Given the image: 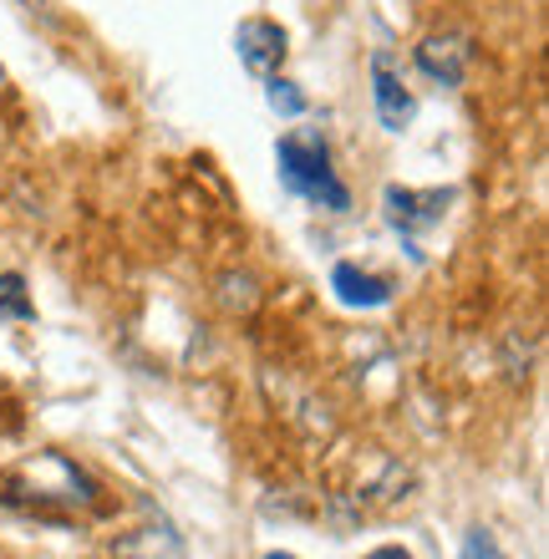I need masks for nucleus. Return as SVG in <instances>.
Masks as SVG:
<instances>
[{
	"label": "nucleus",
	"mask_w": 549,
	"mask_h": 559,
	"mask_svg": "<svg viewBox=\"0 0 549 559\" xmlns=\"http://www.w3.org/2000/svg\"><path fill=\"white\" fill-rule=\"evenodd\" d=\"M275 163H281V183L296 199H311V204L331 209V214H346L351 209V193L331 168V147L321 133H290L275 147Z\"/></svg>",
	"instance_id": "nucleus-1"
},
{
	"label": "nucleus",
	"mask_w": 549,
	"mask_h": 559,
	"mask_svg": "<svg viewBox=\"0 0 549 559\" xmlns=\"http://www.w3.org/2000/svg\"><path fill=\"white\" fill-rule=\"evenodd\" d=\"M463 559H509V555L499 549V539L489 530H468L463 534Z\"/></svg>",
	"instance_id": "nucleus-9"
},
{
	"label": "nucleus",
	"mask_w": 549,
	"mask_h": 559,
	"mask_svg": "<svg viewBox=\"0 0 549 559\" xmlns=\"http://www.w3.org/2000/svg\"><path fill=\"white\" fill-rule=\"evenodd\" d=\"M265 103L281 112V118H300L306 112V92L296 87V82H285V76H265Z\"/></svg>",
	"instance_id": "nucleus-7"
},
{
	"label": "nucleus",
	"mask_w": 549,
	"mask_h": 559,
	"mask_svg": "<svg viewBox=\"0 0 549 559\" xmlns=\"http://www.w3.org/2000/svg\"><path fill=\"white\" fill-rule=\"evenodd\" d=\"M235 51L254 76H275V67L285 61V31L275 21H265V15H250L235 31Z\"/></svg>",
	"instance_id": "nucleus-4"
},
{
	"label": "nucleus",
	"mask_w": 549,
	"mask_h": 559,
	"mask_svg": "<svg viewBox=\"0 0 549 559\" xmlns=\"http://www.w3.org/2000/svg\"><path fill=\"white\" fill-rule=\"evenodd\" d=\"M447 204H453V189H402V183H386L382 189V214L386 224L397 229V235H422V229H438L447 214Z\"/></svg>",
	"instance_id": "nucleus-2"
},
{
	"label": "nucleus",
	"mask_w": 549,
	"mask_h": 559,
	"mask_svg": "<svg viewBox=\"0 0 549 559\" xmlns=\"http://www.w3.org/2000/svg\"><path fill=\"white\" fill-rule=\"evenodd\" d=\"M367 559H413V555H407V549H397V545H382L377 555H367Z\"/></svg>",
	"instance_id": "nucleus-10"
},
{
	"label": "nucleus",
	"mask_w": 549,
	"mask_h": 559,
	"mask_svg": "<svg viewBox=\"0 0 549 559\" xmlns=\"http://www.w3.org/2000/svg\"><path fill=\"white\" fill-rule=\"evenodd\" d=\"M265 559H296V555H265Z\"/></svg>",
	"instance_id": "nucleus-11"
},
{
	"label": "nucleus",
	"mask_w": 549,
	"mask_h": 559,
	"mask_svg": "<svg viewBox=\"0 0 549 559\" xmlns=\"http://www.w3.org/2000/svg\"><path fill=\"white\" fill-rule=\"evenodd\" d=\"M0 316H15V321H31V316H36L21 275H0Z\"/></svg>",
	"instance_id": "nucleus-8"
},
{
	"label": "nucleus",
	"mask_w": 549,
	"mask_h": 559,
	"mask_svg": "<svg viewBox=\"0 0 549 559\" xmlns=\"http://www.w3.org/2000/svg\"><path fill=\"white\" fill-rule=\"evenodd\" d=\"M331 290H336V300L351 310H377L392 300V285H386L382 275H367V270L357 265H336L331 270Z\"/></svg>",
	"instance_id": "nucleus-6"
},
{
	"label": "nucleus",
	"mask_w": 549,
	"mask_h": 559,
	"mask_svg": "<svg viewBox=\"0 0 549 559\" xmlns=\"http://www.w3.org/2000/svg\"><path fill=\"white\" fill-rule=\"evenodd\" d=\"M468 41L463 36H428V41L417 46V67L432 76V82H443V87H458L463 76H468Z\"/></svg>",
	"instance_id": "nucleus-5"
},
{
	"label": "nucleus",
	"mask_w": 549,
	"mask_h": 559,
	"mask_svg": "<svg viewBox=\"0 0 549 559\" xmlns=\"http://www.w3.org/2000/svg\"><path fill=\"white\" fill-rule=\"evenodd\" d=\"M371 97H377V118H382L386 133H402V128L417 118V97L402 87V76L386 51L371 57Z\"/></svg>",
	"instance_id": "nucleus-3"
}]
</instances>
